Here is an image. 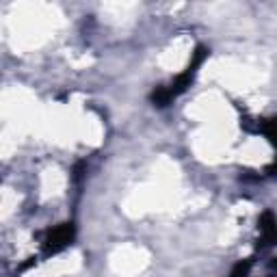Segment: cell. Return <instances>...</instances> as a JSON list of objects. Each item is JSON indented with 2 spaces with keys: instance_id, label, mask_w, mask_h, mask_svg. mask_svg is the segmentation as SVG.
Returning <instances> with one entry per match:
<instances>
[{
  "instance_id": "obj_1",
  "label": "cell",
  "mask_w": 277,
  "mask_h": 277,
  "mask_svg": "<svg viewBox=\"0 0 277 277\" xmlns=\"http://www.w3.org/2000/svg\"><path fill=\"white\" fill-rule=\"evenodd\" d=\"M72 240V228L70 225H63V228L54 230L52 236H50V247H52V251L61 249V247H65Z\"/></svg>"
},
{
  "instance_id": "obj_2",
  "label": "cell",
  "mask_w": 277,
  "mask_h": 277,
  "mask_svg": "<svg viewBox=\"0 0 277 277\" xmlns=\"http://www.w3.org/2000/svg\"><path fill=\"white\" fill-rule=\"evenodd\" d=\"M249 266H251V262H240V264L234 268V273H232V277H247V273H249Z\"/></svg>"
}]
</instances>
